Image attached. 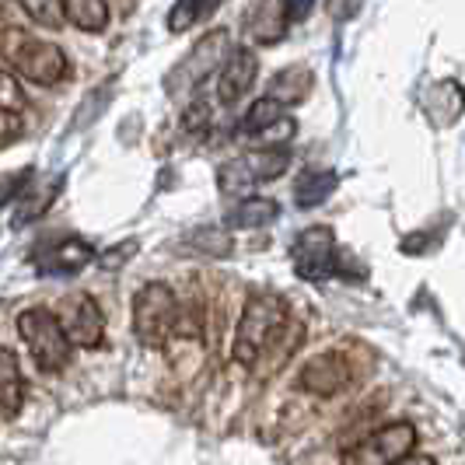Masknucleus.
I'll list each match as a JSON object with an SVG mask.
<instances>
[{"mask_svg": "<svg viewBox=\"0 0 465 465\" xmlns=\"http://www.w3.org/2000/svg\"><path fill=\"white\" fill-rule=\"evenodd\" d=\"M0 56L11 64V70L39 84V88H53L67 77V53L56 46V43H46V39H32L22 28H7L4 39H0Z\"/></svg>", "mask_w": 465, "mask_h": 465, "instance_id": "f257e3e1", "label": "nucleus"}, {"mask_svg": "<svg viewBox=\"0 0 465 465\" xmlns=\"http://www.w3.org/2000/svg\"><path fill=\"white\" fill-rule=\"evenodd\" d=\"M283 322H287V304L280 294H270V291L252 294L242 308V319L234 329V361L252 368L259 353L270 347V340L283 329Z\"/></svg>", "mask_w": 465, "mask_h": 465, "instance_id": "f03ea898", "label": "nucleus"}, {"mask_svg": "<svg viewBox=\"0 0 465 465\" xmlns=\"http://www.w3.org/2000/svg\"><path fill=\"white\" fill-rule=\"evenodd\" d=\"M15 326H18L22 343L28 347L35 368L43 374H60L70 364L74 347L67 343L64 329H60L56 315L49 308H25L22 315L15 319Z\"/></svg>", "mask_w": 465, "mask_h": 465, "instance_id": "7ed1b4c3", "label": "nucleus"}, {"mask_svg": "<svg viewBox=\"0 0 465 465\" xmlns=\"http://www.w3.org/2000/svg\"><path fill=\"white\" fill-rule=\"evenodd\" d=\"M179 329V302L168 283H143L134 298V332L143 347L162 350Z\"/></svg>", "mask_w": 465, "mask_h": 465, "instance_id": "20e7f679", "label": "nucleus"}, {"mask_svg": "<svg viewBox=\"0 0 465 465\" xmlns=\"http://www.w3.org/2000/svg\"><path fill=\"white\" fill-rule=\"evenodd\" d=\"M232 32L228 28H210L207 35H200V43L189 49L179 60V67L164 77V92L172 98H179L183 92H193L207 81L210 74H217V64H224L228 49H232Z\"/></svg>", "mask_w": 465, "mask_h": 465, "instance_id": "39448f33", "label": "nucleus"}, {"mask_svg": "<svg viewBox=\"0 0 465 465\" xmlns=\"http://www.w3.org/2000/svg\"><path fill=\"white\" fill-rule=\"evenodd\" d=\"M291 259H294V273L312 283L343 273V252L336 249V234L326 224L304 228L291 245Z\"/></svg>", "mask_w": 465, "mask_h": 465, "instance_id": "423d86ee", "label": "nucleus"}, {"mask_svg": "<svg viewBox=\"0 0 465 465\" xmlns=\"http://www.w3.org/2000/svg\"><path fill=\"white\" fill-rule=\"evenodd\" d=\"M417 427L399 420V423H385L374 434L361 438V441L343 451V465H396L406 455L417 451Z\"/></svg>", "mask_w": 465, "mask_h": 465, "instance_id": "0eeeda50", "label": "nucleus"}, {"mask_svg": "<svg viewBox=\"0 0 465 465\" xmlns=\"http://www.w3.org/2000/svg\"><path fill=\"white\" fill-rule=\"evenodd\" d=\"M53 315H56L70 347L98 350L105 343V315H102V308L92 294H67L56 304Z\"/></svg>", "mask_w": 465, "mask_h": 465, "instance_id": "6e6552de", "label": "nucleus"}, {"mask_svg": "<svg viewBox=\"0 0 465 465\" xmlns=\"http://www.w3.org/2000/svg\"><path fill=\"white\" fill-rule=\"evenodd\" d=\"M256 77H259L256 49H249V46L228 49L224 64L217 70V102H221V105H234L242 94L256 84Z\"/></svg>", "mask_w": 465, "mask_h": 465, "instance_id": "1a4fd4ad", "label": "nucleus"}, {"mask_svg": "<svg viewBox=\"0 0 465 465\" xmlns=\"http://www.w3.org/2000/svg\"><path fill=\"white\" fill-rule=\"evenodd\" d=\"M94 259V249L84 242V238H60L53 242L46 252L39 256V273H49V277H74L81 273L88 262Z\"/></svg>", "mask_w": 465, "mask_h": 465, "instance_id": "9d476101", "label": "nucleus"}, {"mask_svg": "<svg viewBox=\"0 0 465 465\" xmlns=\"http://www.w3.org/2000/svg\"><path fill=\"white\" fill-rule=\"evenodd\" d=\"M287 4L283 0H256L249 18H245V35L256 43V46H273L287 35Z\"/></svg>", "mask_w": 465, "mask_h": 465, "instance_id": "9b49d317", "label": "nucleus"}, {"mask_svg": "<svg viewBox=\"0 0 465 465\" xmlns=\"http://www.w3.org/2000/svg\"><path fill=\"white\" fill-rule=\"evenodd\" d=\"M312 84H315L312 67H304V64H291V67L277 70V74L270 77V84H266V94H262V98H270L273 105H280V109L287 113V109L302 105L304 98H308Z\"/></svg>", "mask_w": 465, "mask_h": 465, "instance_id": "f8f14e48", "label": "nucleus"}, {"mask_svg": "<svg viewBox=\"0 0 465 465\" xmlns=\"http://www.w3.org/2000/svg\"><path fill=\"white\" fill-rule=\"evenodd\" d=\"M64 189V179L56 175L53 183L49 179H28V186L22 189V196L15 200V217H11V228H25L32 221H39L43 213H49L53 200L60 196Z\"/></svg>", "mask_w": 465, "mask_h": 465, "instance_id": "ddd939ff", "label": "nucleus"}, {"mask_svg": "<svg viewBox=\"0 0 465 465\" xmlns=\"http://www.w3.org/2000/svg\"><path fill=\"white\" fill-rule=\"evenodd\" d=\"M347 364L340 361V353H319L304 364L302 385L312 396H336L347 385Z\"/></svg>", "mask_w": 465, "mask_h": 465, "instance_id": "4468645a", "label": "nucleus"}, {"mask_svg": "<svg viewBox=\"0 0 465 465\" xmlns=\"http://www.w3.org/2000/svg\"><path fill=\"white\" fill-rule=\"evenodd\" d=\"M336 172L332 168H304L294 183V203L298 210H315L322 207L329 196L336 193Z\"/></svg>", "mask_w": 465, "mask_h": 465, "instance_id": "2eb2a0df", "label": "nucleus"}, {"mask_svg": "<svg viewBox=\"0 0 465 465\" xmlns=\"http://www.w3.org/2000/svg\"><path fill=\"white\" fill-rule=\"evenodd\" d=\"M423 109L438 126H451L462 116V88L459 81H434L430 92L423 94Z\"/></svg>", "mask_w": 465, "mask_h": 465, "instance_id": "dca6fc26", "label": "nucleus"}, {"mask_svg": "<svg viewBox=\"0 0 465 465\" xmlns=\"http://www.w3.org/2000/svg\"><path fill=\"white\" fill-rule=\"evenodd\" d=\"M25 402V374L18 353L0 347V413H18Z\"/></svg>", "mask_w": 465, "mask_h": 465, "instance_id": "f3484780", "label": "nucleus"}, {"mask_svg": "<svg viewBox=\"0 0 465 465\" xmlns=\"http://www.w3.org/2000/svg\"><path fill=\"white\" fill-rule=\"evenodd\" d=\"M277 217H280V203L270 200V196H245V200H238V203L228 210V224H232V228H245V232L266 228V224H273Z\"/></svg>", "mask_w": 465, "mask_h": 465, "instance_id": "a211bd4d", "label": "nucleus"}, {"mask_svg": "<svg viewBox=\"0 0 465 465\" xmlns=\"http://www.w3.org/2000/svg\"><path fill=\"white\" fill-rule=\"evenodd\" d=\"M256 186H259L256 175L249 172V164L242 162V158H228V162L217 168V189L228 200H245V196H252Z\"/></svg>", "mask_w": 465, "mask_h": 465, "instance_id": "6ab92c4d", "label": "nucleus"}, {"mask_svg": "<svg viewBox=\"0 0 465 465\" xmlns=\"http://www.w3.org/2000/svg\"><path fill=\"white\" fill-rule=\"evenodd\" d=\"M64 11H67V22L88 35L105 32L109 25V4L105 0H64Z\"/></svg>", "mask_w": 465, "mask_h": 465, "instance_id": "aec40b11", "label": "nucleus"}, {"mask_svg": "<svg viewBox=\"0 0 465 465\" xmlns=\"http://www.w3.org/2000/svg\"><path fill=\"white\" fill-rule=\"evenodd\" d=\"M242 162L249 164V172L256 175V183H273L287 172L291 164V151L287 147H273V151H249L242 154Z\"/></svg>", "mask_w": 465, "mask_h": 465, "instance_id": "412c9836", "label": "nucleus"}, {"mask_svg": "<svg viewBox=\"0 0 465 465\" xmlns=\"http://www.w3.org/2000/svg\"><path fill=\"white\" fill-rule=\"evenodd\" d=\"M186 242H189V249H196V252L213 256V259H228L234 249L232 234L224 232V228H196Z\"/></svg>", "mask_w": 465, "mask_h": 465, "instance_id": "4be33fe9", "label": "nucleus"}, {"mask_svg": "<svg viewBox=\"0 0 465 465\" xmlns=\"http://www.w3.org/2000/svg\"><path fill=\"white\" fill-rule=\"evenodd\" d=\"M22 11L35 25H43L49 32H60L67 25V11H64V0H18Z\"/></svg>", "mask_w": 465, "mask_h": 465, "instance_id": "5701e85b", "label": "nucleus"}, {"mask_svg": "<svg viewBox=\"0 0 465 465\" xmlns=\"http://www.w3.org/2000/svg\"><path fill=\"white\" fill-rule=\"evenodd\" d=\"M280 116H287L280 105H273L270 98H256L252 105H249V113H245V119L238 123V134L249 140L252 134H259V130H266V126H273Z\"/></svg>", "mask_w": 465, "mask_h": 465, "instance_id": "b1692460", "label": "nucleus"}, {"mask_svg": "<svg viewBox=\"0 0 465 465\" xmlns=\"http://www.w3.org/2000/svg\"><path fill=\"white\" fill-rule=\"evenodd\" d=\"M294 134H298V123H294L291 116H280L273 126H266V130L252 134L249 143H252V151H273V147H287V143L294 140Z\"/></svg>", "mask_w": 465, "mask_h": 465, "instance_id": "393cba45", "label": "nucleus"}, {"mask_svg": "<svg viewBox=\"0 0 465 465\" xmlns=\"http://www.w3.org/2000/svg\"><path fill=\"white\" fill-rule=\"evenodd\" d=\"M137 249H140L137 238H126V242H119V245H113V249L98 252V256H94V262H98L102 270H113V273H116V270H123V266H126V259L137 256Z\"/></svg>", "mask_w": 465, "mask_h": 465, "instance_id": "a878e982", "label": "nucleus"}, {"mask_svg": "<svg viewBox=\"0 0 465 465\" xmlns=\"http://www.w3.org/2000/svg\"><path fill=\"white\" fill-rule=\"evenodd\" d=\"M35 175V168H22V172H4L0 175V210L7 203H15L22 196V189L28 186V179Z\"/></svg>", "mask_w": 465, "mask_h": 465, "instance_id": "bb28decb", "label": "nucleus"}, {"mask_svg": "<svg viewBox=\"0 0 465 465\" xmlns=\"http://www.w3.org/2000/svg\"><path fill=\"white\" fill-rule=\"evenodd\" d=\"M210 116H213L210 102H193L186 113H183V130H186L189 137H200V134L210 130Z\"/></svg>", "mask_w": 465, "mask_h": 465, "instance_id": "cd10ccee", "label": "nucleus"}, {"mask_svg": "<svg viewBox=\"0 0 465 465\" xmlns=\"http://www.w3.org/2000/svg\"><path fill=\"white\" fill-rule=\"evenodd\" d=\"M0 109H7V113H22L25 109L22 84L11 74H4V70H0Z\"/></svg>", "mask_w": 465, "mask_h": 465, "instance_id": "c85d7f7f", "label": "nucleus"}, {"mask_svg": "<svg viewBox=\"0 0 465 465\" xmlns=\"http://www.w3.org/2000/svg\"><path fill=\"white\" fill-rule=\"evenodd\" d=\"M22 116L18 113H7V109H0V147L4 143H11V140L22 137Z\"/></svg>", "mask_w": 465, "mask_h": 465, "instance_id": "c756f323", "label": "nucleus"}, {"mask_svg": "<svg viewBox=\"0 0 465 465\" xmlns=\"http://www.w3.org/2000/svg\"><path fill=\"white\" fill-rule=\"evenodd\" d=\"M287 4V22H304L308 15H312V7H315V0H283Z\"/></svg>", "mask_w": 465, "mask_h": 465, "instance_id": "7c9ffc66", "label": "nucleus"}, {"mask_svg": "<svg viewBox=\"0 0 465 465\" xmlns=\"http://www.w3.org/2000/svg\"><path fill=\"white\" fill-rule=\"evenodd\" d=\"M396 465H438V462H434L430 455H417V451H413V455H406V459L396 462Z\"/></svg>", "mask_w": 465, "mask_h": 465, "instance_id": "2f4dec72", "label": "nucleus"}]
</instances>
